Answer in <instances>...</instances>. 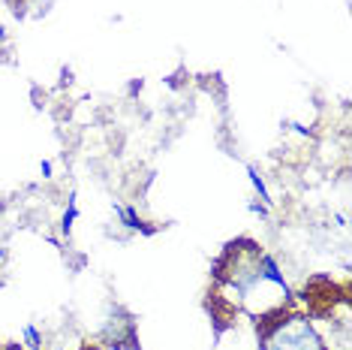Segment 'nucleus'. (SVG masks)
I'll list each match as a JSON object with an SVG mask.
<instances>
[{"label":"nucleus","mask_w":352,"mask_h":350,"mask_svg":"<svg viewBox=\"0 0 352 350\" xmlns=\"http://www.w3.org/2000/svg\"><path fill=\"white\" fill-rule=\"evenodd\" d=\"M217 281L235 287L241 296H250L256 287H265V284H283L274 275L271 260L259 251V245L247 238L226 245L223 257L217 260Z\"/></svg>","instance_id":"obj_1"},{"label":"nucleus","mask_w":352,"mask_h":350,"mask_svg":"<svg viewBox=\"0 0 352 350\" xmlns=\"http://www.w3.org/2000/svg\"><path fill=\"white\" fill-rule=\"evenodd\" d=\"M262 336V350H325L314 323L301 314H286L283 320L268 326Z\"/></svg>","instance_id":"obj_2"},{"label":"nucleus","mask_w":352,"mask_h":350,"mask_svg":"<svg viewBox=\"0 0 352 350\" xmlns=\"http://www.w3.org/2000/svg\"><path fill=\"white\" fill-rule=\"evenodd\" d=\"M346 293H349V287H340V284L331 281V278L316 275L301 287V302L307 305V311L314 317H328L340 302L349 299Z\"/></svg>","instance_id":"obj_3"},{"label":"nucleus","mask_w":352,"mask_h":350,"mask_svg":"<svg viewBox=\"0 0 352 350\" xmlns=\"http://www.w3.org/2000/svg\"><path fill=\"white\" fill-rule=\"evenodd\" d=\"M102 338H106L111 347H121V350L135 347V329H133V320H130L126 314H121L118 320H115V317H109L106 326H102Z\"/></svg>","instance_id":"obj_4"},{"label":"nucleus","mask_w":352,"mask_h":350,"mask_svg":"<svg viewBox=\"0 0 352 350\" xmlns=\"http://www.w3.org/2000/svg\"><path fill=\"white\" fill-rule=\"evenodd\" d=\"M85 350H97V347H85Z\"/></svg>","instance_id":"obj_5"}]
</instances>
